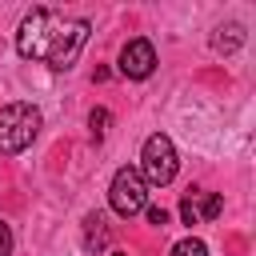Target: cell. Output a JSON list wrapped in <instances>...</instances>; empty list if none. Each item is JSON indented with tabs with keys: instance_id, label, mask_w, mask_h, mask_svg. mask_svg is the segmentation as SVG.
Here are the masks:
<instances>
[{
	"instance_id": "6da1fadb",
	"label": "cell",
	"mask_w": 256,
	"mask_h": 256,
	"mask_svg": "<svg viewBox=\"0 0 256 256\" xmlns=\"http://www.w3.org/2000/svg\"><path fill=\"white\" fill-rule=\"evenodd\" d=\"M88 20H68V16H56L48 8H32L24 20H20V32H16V52L24 60H44L52 72H68L80 56V48L88 44Z\"/></svg>"
},
{
	"instance_id": "7a4b0ae2",
	"label": "cell",
	"mask_w": 256,
	"mask_h": 256,
	"mask_svg": "<svg viewBox=\"0 0 256 256\" xmlns=\"http://www.w3.org/2000/svg\"><path fill=\"white\" fill-rule=\"evenodd\" d=\"M40 132V108L36 104H4L0 108V156L24 152Z\"/></svg>"
},
{
	"instance_id": "3957f363",
	"label": "cell",
	"mask_w": 256,
	"mask_h": 256,
	"mask_svg": "<svg viewBox=\"0 0 256 256\" xmlns=\"http://www.w3.org/2000/svg\"><path fill=\"white\" fill-rule=\"evenodd\" d=\"M176 168H180V160H176V144L164 136V132H152L148 140H144V148H140V176H144V184H156V188H164V184H172L176 180Z\"/></svg>"
},
{
	"instance_id": "277c9868",
	"label": "cell",
	"mask_w": 256,
	"mask_h": 256,
	"mask_svg": "<svg viewBox=\"0 0 256 256\" xmlns=\"http://www.w3.org/2000/svg\"><path fill=\"white\" fill-rule=\"evenodd\" d=\"M108 204H112V212L124 216V220L148 208V184H144V176H140L132 164L116 168V176H112V184H108Z\"/></svg>"
},
{
	"instance_id": "5b68a950",
	"label": "cell",
	"mask_w": 256,
	"mask_h": 256,
	"mask_svg": "<svg viewBox=\"0 0 256 256\" xmlns=\"http://www.w3.org/2000/svg\"><path fill=\"white\" fill-rule=\"evenodd\" d=\"M120 76H128V80H148L152 76V68H156V48H152V40H144V36H136V40H128L124 48H120Z\"/></svg>"
},
{
	"instance_id": "8992f818",
	"label": "cell",
	"mask_w": 256,
	"mask_h": 256,
	"mask_svg": "<svg viewBox=\"0 0 256 256\" xmlns=\"http://www.w3.org/2000/svg\"><path fill=\"white\" fill-rule=\"evenodd\" d=\"M220 208H224V200H220L216 192L196 188V192H188V196L180 200V220H184V224H204V220H216Z\"/></svg>"
},
{
	"instance_id": "52a82bcc",
	"label": "cell",
	"mask_w": 256,
	"mask_h": 256,
	"mask_svg": "<svg viewBox=\"0 0 256 256\" xmlns=\"http://www.w3.org/2000/svg\"><path fill=\"white\" fill-rule=\"evenodd\" d=\"M108 240H112V228H108V220L100 216V212H88L84 216V252H100V248H108Z\"/></svg>"
},
{
	"instance_id": "ba28073f",
	"label": "cell",
	"mask_w": 256,
	"mask_h": 256,
	"mask_svg": "<svg viewBox=\"0 0 256 256\" xmlns=\"http://www.w3.org/2000/svg\"><path fill=\"white\" fill-rule=\"evenodd\" d=\"M240 44H244V24H220V28L212 32V48H216L220 56H232Z\"/></svg>"
},
{
	"instance_id": "9c48e42d",
	"label": "cell",
	"mask_w": 256,
	"mask_h": 256,
	"mask_svg": "<svg viewBox=\"0 0 256 256\" xmlns=\"http://www.w3.org/2000/svg\"><path fill=\"white\" fill-rule=\"evenodd\" d=\"M168 256H208V244L204 240H196V236H184V240H176L172 244V252Z\"/></svg>"
},
{
	"instance_id": "30bf717a",
	"label": "cell",
	"mask_w": 256,
	"mask_h": 256,
	"mask_svg": "<svg viewBox=\"0 0 256 256\" xmlns=\"http://www.w3.org/2000/svg\"><path fill=\"white\" fill-rule=\"evenodd\" d=\"M108 124H112V116H108V108H92V116H88V128H92V140H104V132H108Z\"/></svg>"
},
{
	"instance_id": "8fae6325",
	"label": "cell",
	"mask_w": 256,
	"mask_h": 256,
	"mask_svg": "<svg viewBox=\"0 0 256 256\" xmlns=\"http://www.w3.org/2000/svg\"><path fill=\"white\" fill-rule=\"evenodd\" d=\"M0 256H12V228L0 220Z\"/></svg>"
},
{
	"instance_id": "7c38bea8",
	"label": "cell",
	"mask_w": 256,
	"mask_h": 256,
	"mask_svg": "<svg viewBox=\"0 0 256 256\" xmlns=\"http://www.w3.org/2000/svg\"><path fill=\"white\" fill-rule=\"evenodd\" d=\"M144 212H148V224H156V228L168 224V212H164V208H144Z\"/></svg>"
},
{
	"instance_id": "4fadbf2b",
	"label": "cell",
	"mask_w": 256,
	"mask_h": 256,
	"mask_svg": "<svg viewBox=\"0 0 256 256\" xmlns=\"http://www.w3.org/2000/svg\"><path fill=\"white\" fill-rule=\"evenodd\" d=\"M112 256H124V252H112Z\"/></svg>"
}]
</instances>
